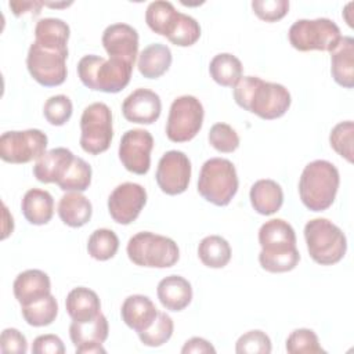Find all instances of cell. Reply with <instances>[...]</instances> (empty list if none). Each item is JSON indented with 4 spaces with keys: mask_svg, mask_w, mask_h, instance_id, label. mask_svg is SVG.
<instances>
[{
    "mask_svg": "<svg viewBox=\"0 0 354 354\" xmlns=\"http://www.w3.org/2000/svg\"><path fill=\"white\" fill-rule=\"evenodd\" d=\"M238 176L234 163L224 158L207 159L201 169L198 192L216 206H227L238 191Z\"/></svg>",
    "mask_w": 354,
    "mask_h": 354,
    "instance_id": "6",
    "label": "cell"
},
{
    "mask_svg": "<svg viewBox=\"0 0 354 354\" xmlns=\"http://www.w3.org/2000/svg\"><path fill=\"white\" fill-rule=\"evenodd\" d=\"M48 138L39 129L11 130L0 136V158L7 163H28L40 159L47 151Z\"/></svg>",
    "mask_w": 354,
    "mask_h": 354,
    "instance_id": "12",
    "label": "cell"
},
{
    "mask_svg": "<svg viewBox=\"0 0 354 354\" xmlns=\"http://www.w3.org/2000/svg\"><path fill=\"white\" fill-rule=\"evenodd\" d=\"M119 249L118 235L108 228L95 230L87 241L88 254L98 261H106L112 259Z\"/></svg>",
    "mask_w": 354,
    "mask_h": 354,
    "instance_id": "34",
    "label": "cell"
},
{
    "mask_svg": "<svg viewBox=\"0 0 354 354\" xmlns=\"http://www.w3.org/2000/svg\"><path fill=\"white\" fill-rule=\"evenodd\" d=\"M69 35L68 24L59 18H43L35 26V41L48 48L68 50Z\"/></svg>",
    "mask_w": 354,
    "mask_h": 354,
    "instance_id": "30",
    "label": "cell"
},
{
    "mask_svg": "<svg viewBox=\"0 0 354 354\" xmlns=\"http://www.w3.org/2000/svg\"><path fill=\"white\" fill-rule=\"evenodd\" d=\"M75 155L68 148L59 147L47 151L33 166V176L44 184H58L72 165Z\"/></svg>",
    "mask_w": 354,
    "mask_h": 354,
    "instance_id": "19",
    "label": "cell"
},
{
    "mask_svg": "<svg viewBox=\"0 0 354 354\" xmlns=\"http://www.w3.org/2000/svg\"><path fill=\"white\" fill-rule=\"evenodd\" d=\"M171 59V51L167 46L152 43L140 53L137 66L144 77L158 79L169 71Z\"/></svg>",
    "mask_w": 354,
    "mask_h": 354,
    "instance_id": "28",
    "label": "cell"
},
{
    "mask_svg": "<svg viewBox=\"0 0 354 354\" xmlns=\"http://www.w3.org/2000/svg\"><path fill=\"white\" fill-rule=\"evenodd\" d=\"M44 6H48V7H55V8H58V7H68V6H71L72 3H43Z\"/></svg>",
    "mask_w": 354,
    "mask_h": 354,
    "instance_id": "49",
    "label": "cell"
},
{
    "mask_svg": "<svg viewBox=\"0 0 354 354\" xmlns=\"http://www.w3.org/2000/svg\"><path fill=\"white\" fill-rule=\"evenodd\" d=\"M203 105L194 95L177 97L169 111L166 136L173 142H187L192 140L203 124Z\"/></svg>",
    "mask_w": 354,
    "mask_h": 354,
    "instance_id": "10",
    "label": "cell"
},
{
    "mask_svg": "<svg viewBox=\"0 0 354 354\" xmlns=\"http://www.w3.org/2000/svg\"><path fill=\"white\" fill-rule=\"evenodd\" d=\"M153 137L145 129L127 130L119 144V159L126 170L134 174H147L151 167Z\"/></svg>",
    "mask_w": 354,
    "mask_h": 354,
    "instance_id": "13",
    "label": "cell"
},
{
    "mask_svg": "<svg viewBox=\"0 0 354 354\" xmlns=\"http://www.w3.org/2000/svg\"><path fill=\"white\" fill-rule=\"evenodd\" d=\"M339 26L328 18L297 19L288 32L289 43L299 51H333L342 39Z\"/></svg>",
    "mask_w": 354,
    "mask_h": 354,
    "instance_id": "8",
    "label": "cell"
},
{
    "mask_svg": "<svg viewBox=\"0 0 354 354\" xmlns=\"http://www.w3.org/2000/svg\"><path fill=\"white\" fill-rule=\"evenodd\" d=\"M102 46L112 58L136 62L138 53V33L127 24H112L102 33Z\"/></svg>",
    "mask_w": 354,
    "mask_h": 354,
    "instance_id": "18",
    "label": "cell"
},
{
    "mask_svg": "<svg viewBox=\"0 0 354 354\" xmlns=\"http://www.w3.org/2000/svg\"><path fill=\"white\" fill-rule=\"evenodd\" d=\"M354 3H348L346 7H344V11H343V17H344V19H346V22H347V25L350 26V28H354V24H353V18L351 17H348L350 15V8H351V6H353Z\"/></svg>",
    "mask_w": 354,
    "mask_h": 354,
    "instance_id": "48",
    "label": "cell"
},
{
    "mask_svg": "<svg viewBox=\"0 0 354 354\" xmlns=\"http://www.w3.org/2000/svg\"><path fill=\"white\" fill-rule=\"evenodd\" d=\"M271 348L268 335L259 329L243 333L235 343V351L238 354H270Z\"/></svg>",
    "mask_w": 354,
    "mask_h": 354,
    "instance_id": "42",
    "label": "cell"
},
{
    "mask_svg": "<svg viewBox=\"0 0 354 354\" xmlns=\"http://www.w3.org/2000/svg\"><path fill=\"white\" fill-rule=\"evenodd\" d=\"M259 243V263L268 272L292 271L300 260L295 230L282 218H271L260 227Z\"/></svg>",
    "mask_w": 354,
    "mask_h": 354,
    "instance_id": "2",
    "label": "cell"
},
{
    "mask_svg": "<svg viewBox=\"0 0 354 354\" xmlns=\"http://www.w3.org/2000/svg\"><path fill=\"white\" fill-rule=\"evenodd\" d=\"M253 12L266 22H277L289 11L288 0H253Z\"/></svg>",
    "mask_w": 354,
    "mask_h": 354,
    "instance_id": "43",
    "label": "cell"
},
{
    "mask_svg": "<svg viewBox=\"0 0 354 354\" xmlns=\"http://www.w3.org/2000/svg\"><path fill=\"white\" fill-rule=\"evenodd\" d=\"M147 203V191L137 183L119 184L108 198V212L115 223H133Z\"/></svg>",
    "mask_w": 354,
    "mask_h": 354,
    "instance_id": "15",
    "label": "cell"
},
{
    "mask_svg": "<svg viewBox=\"0 0 354 354\" xmlns=\"http://www.w3.org/2000/svg\"><path fill=\"white\" fill-rule=\"evenodd\" d=\"M156 295L166 310L181 311L192 300V286L181 275H169L159 281Z\"/></svg>",
    "mask_w": 354,
    "mask_h": 354,
    "instance_id": "22",
    "label": "cell"
},
{
    "mask_svg": "<svg viewBox=\"0 0 354 354\" xmlns=\"http://www.w3.org/2000/svg\"><path fill=\"white\" fill-rule=\"evenodd\" d=\"M8 6L12 10L15 17H21L22 14H26V12L36 17L40 14V10L44 4L41 1H10Z\"/></svg>",
    "mask_w": 354,
    "mask_h": 354,
    "instance_id": "47",
    "label": "cell"
},
{
    "mask_svg": "<svg viewBox=\"0 0 354 354\" xmlns=\"http://www.w3.org/2000/svg\"><path fill=\"white\" fill-rule=\"evenodd\" d=\"M33 354H64L65 346L57 335H40L32 343Z\"/></svg>",
    "mask_w": 354,
    "mask_h": 354,
    "instance_id": "45",
    "label": "cell"
},
{
    "mask_svg": "<svg viewBox=\"0 0 354 354\" xmlns=\"http://www.w3.org/2000/svg\"><path fill=\"white\" fill-rule=\"evenodd\" d=\"M91 184V166L82 158L75 156L64 178L57 184L62 191L83 192Z\"/></svg>",
    "mask_w": 354,
    "mask_h": 354,
    "instance_id": "35",
    "label": "cell"
},
{
    "mask_svg": "<svg viewBox=\"0 0 354 354\" xmlns=\"http://www.w3.org/2000/svg\"><path fill=\"white\" fill-rule=\"evenodd\" d=\"M12 292L21 306H28L48 296L51 293V282L44 271L26 270L14 279Z\"/></svg>",
    "mask_w": 354,
    "mask_h": 354,
    "instance_id": "20",
    "label": "cell"
},
{
    "mask_svg": "<svg viewBox=\"0 0 354 354\" xmlns=\"http://www.w3.org/2000/svg\"><path fill=\"white\" fill-rule=\"evenodd\" d=\"M72 101L64 94H57L50 97L43 106V115L46 120L53 126L65 124L72 116Z\"/></svg>",
    "mask_w": 354,
    "mask_h": 354,
    "instance_id": "40",
    "label": "cell"
},
{
    "mask_svg": "<svg viewBox=\"0 0 354 354\" xmlns=\"http://www.w3.org/2000/svg\"><path fill=\"white\" fill-rule=\"evenodd\" d=\"M210 145L223 153H231L239 147L238 133L227 123H216L209 131Z\"/></svg>",
    "mask_w": 354,
    "mask_h": 354,
    "instance_id": "41",
    "label": "cell"
},
{
    "mask_svg": "<svg viewBox=\"0 0 354 354\" xmlns=\"http://www.w3.org/2000/svg\"><path fill=\"white\" fill-rule=\"evenodd\" d=\"M286 351L289 354H318L325 353L321 347L317 333L313 329H295L286 339Z\"/></svg>",
    "mask_w": 354,
    "mask_h": 354,
    "instance_id": "37",
    "label": "cell"
},
{
    "mask_svg": "<svg viewBox=\"0 0 354 354\" xmlns=\"http://www.w3.org/2000/svg\"><path fill=\"white\" fill-rule=\"evenodd\" d=\"M304 239L310 257L321 266L339 263L347 250L344 232L328 218H313L304 225Z\"/></svg>",
    "mask_w": 354,
    "mask_h": 354,
    "instance_id": "5",
    "label": "cell"
},
{
    "mask_svg": "<svg viewBox=\"0 0 354 354\" xmlns=\"http://www.w3.org/2000/svg\"><path fill=\"white\" fill-rule=\"evenodd\" d=\"M180 17V11L170 1H152L148 4L145 11V22L149 29L160 36L169 37L174 30L177 21Z\"/></svg>",
    "mask_w": 354,
    "mask_h": 354,
    "instance_id": "29",
    "label": "cell"
},
{
    "mask_svg": "<svg viewBox=\"0 0 354 354\" xmlns=\"http://www.w3.org/2000/svg\"><path fill=\"white\" fill-rule=\"evenodd\" d=\"M155 178L162 192L167 195L183 194L191 180V162L188 156L177 149L167 151L159 159Z\"/></svg>",
    "mask_w": 354,
    "mask_h": 354,
    "instance_id": "14",
    "label": "cell"
},
{
    "mask_svg": "<svg viewBox=\"0 0 354 354\" xmlns=\"http://www.w3.org/2000/svg\"><path fill=\"white\" fill-rule=\"evenodd\" d=\"M198 257L209 268H223L231 260V246L223 236L209 235L199 242Z\"/></svg>",
    "mask_w": 354,
    "mask_h": 354,
    "instance_id": "32",
    "label": "cell"
},
{
    "mask_svg": "<svg viewBox=\"0 0 354 354\" xmlns=\"http://www.w3.org/2000/svg\"><path fill=\"white\" fill-rule=\"evenodd\" d=\"M65 308L69 317L76 322H87L101 313L98 295L84 286L73 288L65 300Z\"/></svg>",
    "mask_w": 354,
    "mask_h": 354,
    "instance_id": "24",
    "label": "cell"
},
{
    "mask_svg": "<svg viewBox=\"0 0 354 354\" xmlns=\"http://www.w3.org/2000/svg\"><path fill=\"white\" fill-rule=\"evenodd\" d=\"M0 350L4 354H25L28 351L26 337L15 328H7L0 336Z\"/></svg>",
    "mask_w": 354,
    "mask_h": 354,
    "instance_id": "44",
    "label": "cell"
},
{
    "mask_svg": "<svg viewBox=\"0 0 354 354\" xmlns=\"http://www.w3.org/2000/svg\"><path fill=\"white\" fill-rule=\"evenodd\" d=\"M201 37V26L195 18L180 12L177 25L171 35L167 37L170 43L178 47H189L195 44Z\"/></svg>",
    "mask_w": 354,
    "mask_h": 354,
    "instance_id": "38",
    "label": "cell"
},
{
    "mask_svg": "<svg viewBox=\"0 0 354 354\" xmlns=\"http://www.w3.org/2000/svg\"><path fill=\"white\" fill-rule=\"evenodd\" d=\"M340 184L336 166L317 159L306 165L299 180V195L303 205L311 212H324L335 202Z\"/></svg>",
    "mask_w": 354,
    "mask_h": 354,
    "instance_id": "3",
    "label": "cell"
},
{
    "mask_svg": "<svg viewBox=\"0 0 354 354\" xmlns=\"http://www.w3.org/2000/svg\"><path fill=\"white\" fill-rule=\"evenodd\" d=\"M112 112L104 102H93L84 108L80 118V147L84 152L98 155L105 152L112 141Z\"/></svg>",
    "mask_w": 354,
    "mask_h": 354,
    "instance_id": "9",
    "label": "cell"
},
{
    "mask_svg": "<svg viewBox=\"0 0 354 354\" xmlns=\"http://www.w3.org/2000/svg\"><path fill=\"white\" fill-rule=\"evenodd\" d=\"M134 64L109 57L108 59L88 54L77 62V76L90 90L102 93H119L130 82Z\"/></svg>",
    "mask_w": 354,
    "mask_h": 354,
    "instance_id": "4",
    "label": "cell"
},
{
    "mask_svg": "<svg viewBox=\"0 0 354 354\" xmlns=\"http://www.w3.org/2000/svg\"><path fill=\"white\" fill-rule=\"evenodd\" d=\"M242 62L230 53H220L214 55L209 65L212 79L224 87H234L242 77Z\"/></svg>",
    "mask_w": 354,
    "mask_h": 354,
    "instance_id": "31",
    "label": "cell"
},
{
    "mask_svg": "<svg viewBox=\"0 0 354 354\" xmlns=\"http://www.w3.org/2000/svg\"><path fill=\"white\" fill-rule=\"evenodd\" d=\"M21 209L24 217L33 225L47 224L54 214V199L46 189L30 188L25 192Z\"/></svg>",
    "mask_w": 354,
    "mask_h": 354,
    "instance_id": "27",
    "label": "cell"
},
{
    "mask_svg": "<svg viewBox=\"0 0 354 354\" xmlns=\"http://www.w3.org/2000/svg\"><path fill=\"white\" fill-rule=\"evenodd\" d=\"M68 50H55L33 41L28 50L26 68L41 86L55 87L65 82Z\"/></svg>",
    "mask_w": 354,
    "mask_h": 354,
    "instance_id": "11",
    "label": "cell"
},
{
    "mask_svg": "<svg viewBox=\"0 0 354 354\" xmlns=\"http://www.w3.org/2000/svg\"><path fill=\"white\" fill-rule=\"evenodd\" d=\"M183 354H203V353H216V348L203 337H191L187 340L181 348Z\"/></svg>",
    "mask_w": 354,
    "mask_h": 354,
    "instance_id": "46",
    "label": "cell"
},
{
    "mask_svg": "<svg viewBox=\"0 0 354 354\" xmlns=\"http://www.w3.org/2000/svg\"><path fill=\"white\" fill-rule=\"evenodd\" d=\"M353 141H354V124L351 120L337 123L329 134L330 147L336 153L353 163Z\"/></svg>",
    "mask_w": 354,
    "mask_h": 354,
    "instance_id": "39",
    "label": "cell"
},
{
    "mask_svg": "<svg viewBox=\"0 0 354 354\" xmlns=\"http://www.w3.org/2000/svg\"><path fill=\"white\" fill-rule=\"evenodd\" d=\"M57 212L65 225L79 228L90 221L93 206L82 192L69 191L61 196Z\"/></svg>",
    "mask_w": 354,
    "mask_h": 354,
    "instance_id": "25",
    "label": "cell"
},
{
    "mask_svg": "<svg viewBox=\"0 0 354 354\" xmlns=\"http://www.w3.org/2000/svg\"><path fill=\"white\" fill-rule=\"evenodd\" d=\"M162 112L160 97L149 88H137L130 93L123 104L122 113L126 120L138 124H152Z\"/></svg>",
    "mask_w": 354,
    "mask_h": 354,
    "instance_id": "17",
    "label": "cell"
},
{
    "mask_svg": "<svg viewBox=\"0 0 354 354\" xmlns=\"http://www.w3.org/2000/svg\"><path fill=\"white\" fill-rule=\"evenodd\" d=\"M122 321L137 333L152 325L158 315L153 301L144 295L127 296L120 308Z\"/></svg>",
    "mask_w": 354,
    "mask_h": 354,
    "instance_id": "21",
    "label": "cell"
},
{
    "mask_svg": "<svg viewBox=\"0 0 354 354\" xmlns=\"http://www.w3.org/2000/svg\"><path fill=\"white\" fill-rule=\"evenodd\" d=\"M126 250L130 261L140 267L169 268L180 259L178 246L171 238L149 231L133 235Z\"/></svg>",
    "mask_w": 354,
    "mask_h": 354,
    "instance_id": "7",
    "label": "cell"
},
{
    "mask_svg": "<svg viewBox=\"0 0 354 354\" xmlns=\"http://www.w3.org/2000/svg\"><path fill=\"white\" fill-rule=\"evenodd\" d=\"M330 73L339 86L354 87V39L351 36H343L330 51Z\"/></svg>",
    "mask_w": 354,
    "mask_h": 354,
    "instance_id": "23",
    "label": "cell"
},
{
    "mask_svg": "<svg viewBox=\"0 0 354 354\" xmlns=\"http://www.w3.org/2000/svg\"><path fill=\"white\" fill-rule=\"evenodd\" d=\"M24 319L30 326H47L53 324L58 314L57 299L50 293L48 296L33 301L28 306H21Z\"/></svg>",
    "mask_w": 354,
    "mask_h": 354,
    "instance_id": "33",
    "label": "cell"
},
{
    "mask_svg": "<svg viewBox=\"0 0 354 354\" xmlns=\"http://www.w3.org/2000/svg\"><path fill=\"white\" fill-rule=\"evenodd\" d=\"M109 326L105 315L100 313L94 319L87 322L72 321L69 325V337L79 354H105L106 350L102 347L108 339Z\"/></svg>",
    "mask_w": 354,
    "mask_h": 354,
    "instance_id": "16",
    "label": "cell"
},
{
    "mask_svg": "<svg viewBox=\"0 0 354 354\" xmlns=\"http://www.w3.org/2000/svg\"><path fill=\"white\" fill-rule=\"evenodd\" d=\"M253 209L263 216L277 213L283 203V192L281 185L270 178L257 180L249 192Z\"/></svg>",
    "mask_w": 354,
    "mask_h": 354,
    "instance_id": "26",
    "label": "cell"
},
{
    "mask_svg": "<svg viewBox=\"0 0 354 354\" xmlns=\"http://www.w3.org/2000/svg\"><path fill=\"white\" fill-rule=\"evenodd\" d=\"M174 330L173 319L169 314L163 311H158V315L152 325L145 330L138 333V337L144 346L148 347H159L169 342Z\"/></svg>",
    "mask_w": 354,
    "mask_h": 354,
    "instance_id": "36",
    "label": "cell"
},
{
    "mask_svg": "<svg viewBox=\"0 0 354 354\" xmlns=\"http://www.w3.org/2000/svg\"><path fill=\"white\" fill-rule=\"evenodd\" d=\"M234 100L242 109L264 120L283 116L292 102L285 86L264 82L257 76H242L234 86Z\"/></svg>",
    "mask_w": 354,
    "mask_h": 354,
    "instance_id": "1",
    "label": "cell"
}]
</instances>
